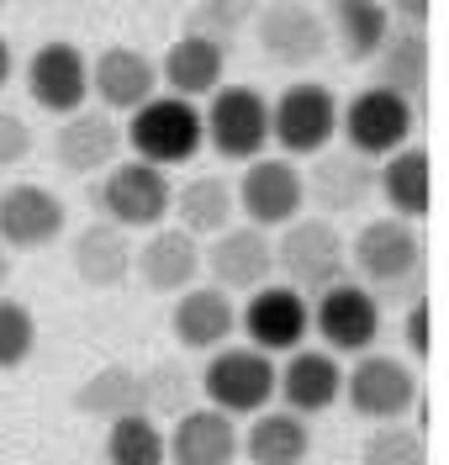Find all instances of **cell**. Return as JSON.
Returning a JSON list of instances; mask_svg holds the SVG:
<instances>
[{
	"mask_svg": "<svg viewBox=\"0 0 449 465\" xmlns=\"http://www.w3.org/2000/svg\"><path fill=\"white\" fill-rule=\"evenodd\" d=\"M349 264H355V281L376 307L386 302H418L423 296V232L413 223H396V217H370L349 243Z\"/></svg>",
	"mask_w": 449,
	"mask_h": 465,
	"instance_id": "obj_1",
	"label": "cell"
},
{
	"mask_svg": "<svg viewBox=\"0 0 449 465\" xmlns=\"http://www.w3.org/2000/svg\"><path fill=\"white\" fill-rule=\"evenodd\" d=\"M122 143L132 148V159H143L153 170L190 164V159L201 153V143H207V133H201V106H190V101L159 90L153 101H143L138 112L127 116Z\"/></svg>",
	"mask_w": 449,
	"mask_h": 465,
	"instance_id": "obj_2",
	"label": "cell"
},
{
	"mask_svg": "<svg viewBox=\"0 0 449 465\" xmlns=\"http://www.w3.org/2000/svg\"><path fill=\"white\" fill-rule=\"evenodd\" d=\"M275 270L286 275L280 286L301 291V296H317V291L349 281V243L338 238L328 217H307L301 212L297 223H286L280 238H275Z\"/></svg>",
	"mask_w": 449,
	"mask_h": 465,
	"instance_id": "obj_3",
	"label": "cell"
},
{
	"mask_svg": "<svg viewBox=\"0 0 449 465\" xmlns=\"http://www.w3.org/2000/svg\"><path fill=\"white\" fill-rule=\"evenodd\" d=\"M196 386H201L207 407L228 412L239 423V418H254L275 402V360L249 344H222L217 354H207Z\"/></svg>",
	"mask_w": 449,
	"mask_h": 465,
	"instance_id": "obj_4",
	"label": "cell"
},
{
	"mask_svg": "<svg viewBox=\"0 0 449 465\" xmlns=\"http://www.w3.org/2000/svg\"><path fill=\"white\" fill-rule=\"evenodd\" d=\"M333 133H338V101L328 85L301 80L269 101V143H280V159H317L323 148H333Z\"/></svg>",
	"mask_w": 449,
	"mask_h": 465,
	"instance_id": "obj_5",
	"label": "cell"
},
{
	"mask_svg": "<svg viewBox=\"0 0 449 465\" xmlns=\"http://www.w3.org/2000/svg\"><path fill=\"white\" fill-rule=\"evenodd\" d=\"M170 174L143 164V159H117L112 170L101 174V185H95V206H101V223H117L122 232L132 228H164V217H170Z\"/></svg>",
	"mask_w": 449,
	"mask_h": 465,
	"instance_id": "obj_6",
	"label": "cell"
},
{
	"mask_svg": "<svg viewBox=\"0 0 449 465\" xmlns=\"http://www.w3.org/2000/svg\"><path fill=\"white\" fill-rule=\"evenodd\" d=\"M201 133L207 143L233 159V164H254L269 148V95H259L254 85H222L207 95L201 112Z\"/></svg>",
	"mask_w": 449,
	"mask_h": 465,
	"instance_id": "obj_7",
	"label": "cell"
},
{
	"mask_svg": "<svg viewBox=\"0 0 449 465\" xmlns=\"http://www.w3.org/2000/svg\"><path fill=\"white\" fill-rule=\"evenodd\" d=\"M413 122H418V106H407L402 95H391V90H381V85L359 90L349 106H338L344 148L359 153V159H370V164H381L386 153L413 143Z\"/></svg>",
	"mask_w": 449,
	"mask_h": 465,
	"instance_id": "obj_8",
	"label": "cell"
},
{
	"mask_svg": "<svg viewBox=\"0 0 449 465\" xmlns=\"http://www.w3.org/2000/svg\"><path fill=\"white\" fill-rule=\"evenodd\" d=\"M344 402L370 423H402L418 407V376H413L407 360L370 349L344 371Z\"/></svg>",
	"mask_w": 449,
	"mask_h": 465,
	"instance_id": "obj_9",
	"label": "cell"
},
{
	"mask_svg": "<svg viewBox=\"0 0 449 465\" xmlns=\"http://www.w3.org/2000/svg\"><path fill=\"white\" fill-rule=\"evenodd\" d=\"M233 202H239L243 223L249 228H286L307 212V185H301V170L280 153H265L254 164H243L239 185H233Z\"/></svg>",
	"mask_w": 449,
	"mask_h": 465,
	"instance_id": "obj_10",
	"label": "cell"
},
{
	"mask_svg": "<svg viewBox=\"0 0 449 465\" xmlns=\"http://www.w3.org/2000/svg\"><path fill=\"white\" fill-rule=\"evenodd\" d=\"M307 307H312V333L323 339L317 349H328V354H370V344L381 339V307L359 281H338V286L317 291Z\"/></svg>",
	"mask_w": 449,
	"mask_h": 465,
	"instance_id": "obj_11",
	"label": "cell"
},
{
	"mask_svg": "<svg viewBox=\"0 0 449 465\" xmlns=\"http://www.w3.org/2000/svg\"><path fill=\"white\" fill-rule=\"evenodd\" d=\"M254 37L265 48L269 64L307 69L328 54V22L307 5V0H269L254 11Z\"/></svg>",
	"mask_w": 449,
	"mask_h": 465,
	"instance_id": "obj_12",
	"label": "cell"
},
{
	"mask_svg": "<svg viewBox=\"0 0 449 465\" xmlns=\"http://www.w3.org/2000/svg\"><path fill=\"white\" fill-rule=\"evenodd\" d=\"M243 333H249V349H259V354H291L312 339V307H307V296L291 286H259L249 302H243Z\"/></svg>",
	"mask_w": 449,
	"mask_h": 465,
	"instance_id": "obj_13",
	"label": "cell"
},
{
	"mask_svg": "<svg viewBox=\"0 0 449 465\" xmlns=\"http://www.w3.org/2000/svg\"><path fill=\"white\" fill-rule=\"evenodd\" d=\"M201 264L211 270V286L228 296H254L259 286H269L275 275V238L249 223H233L228 232L211 238V249H201Z\"/></svg>",
	"mask_w": 449,
	"mask_h": 465,
	"instance_id": "obj_14",
	"label": "cell"
},
{
	"mask_svg": "<svg viewBox=\"0 0 449 465\" xmlns=\"http://www.w3.org/2000/svg\"><path fill=\"white\" fill-rule=\"evenodd\" d=\"M63 223H69V212H63V202L48 185L16 180V185L0 191V243L11 254L16 249H48V243H59Z\"/></svg>",
	"mask_w": 449,
	"mask_h": 465,
	"instance_id": "obj_15",
	"label": "cell"
},
{
	"mask_svg": "<svg viewBox=\"0 0 449 465\" xmlns=\"http://www.w3.org/2000/svg\"><path fill=\"white\" fill-rule=\"evenodd\" d=\"M90 95L101 101V112H138L143 101L159 95V64H153L143 48H127V43H112L90 58Z\"/></svg>",
	"mask_w": 449,
	"mask_h": 465,
	"instance_id": "obj_16",
	"label": "cell"
},
{
	"mask_svg": "<svg viewBox=\"0 0 449 465\" xmlns=\"http://www.w3.org/2000/svg\"><path fill=\"white\" fill-rule=\"evenodd\" d=\"M275 397L286 402V412H297V418L328 412L344 397V365H338V354L312 349V344L291 349L286 365H275Z\"/></svg>",
	"mask_w": 449,
	"mask_h": 465,
	"instance_id": "obj_17",
	"label": "cell"
},
{
	"mask_svg": "<svg viewBox=\"0 0 449 465\" xmlns=\"http://www.w3.org/2000/svg\"><path fill=\"white\" fill-rule=\"evenodd\" d=\"M22 74H27V95L54 116L80 112L90 101V58L74 43H43Z\"/></svg>",
	"mask_w": 449,
	"mask_h": 465,
	"instance_id": "obj_18",
	"label": "cell"
},
{
	"mask_svg": "<svg viewBox=\"0 0 449 465\" xmlns=\"http://www.w3.org/2000/svg\"><path fill=\"white\" fill-rule=\"evenodd\" d=\"M132 270L149 291L180 296V291L201 286V243L180 228H153L143 243H132Z\"/></svg>",
	"mask_w": 449,
	"mask_h": 465,
	"instance_id": "obj_19",
	"label": "cell"
},
{
	"mask_svg": "<svg viewBox=\"0 0 449 465\" xmlns=\"http://www.w3.org/2000/svg\"><path fill=\"white\" fill-rule=\"evenodd\" d=\"M222 74H228V48H222L217 37L190 32V27L170 43L164 69H159L164 95H180V101H190V106H201L211 90H222Z\"/></svg>",
	"mask_w": 449,
	"mask_h": 465,
	"instance_id": "obj_20",
	"label": "cell"
},
{
	"mask_svg": "<svg viewBox=\"0 0 449 465\" xmlns=\"http://www.w3.org/2000/svg\"><path fill=\"white\" fill-rule=\"evenodd\" d=\"M301 185H307V202H317V212H328L333 223V212H359L376 196V164L349 148H323L312 170L301 174Z\"/></svg>",
	"mask_w": 449,
	"mask_h": 465,
	"instance_id": "obj_21",
	"label": "cell"
},
{
	"mask_svg": "<svg viewBox=\"0 0 449 465\" xmlns=\"http://www.w3.org/2000/svg\"><path fill=\"white\" fill-rule=\"evenodd\" d=\"M54 153L69 174H106L122 153V127L112 112L101 106H80V112L59 116V138H54Z\"/></svg>",
	"mask_w": 449,
	"mask_h": 465,
	"instance_id": "obj_22",
	"label": "cell"
},
{
	"mask_svg": "<svg viewBox=\"0 0 449 465\" xmlns=\"http://www.w3.org/2000/svg\"><path fill=\"white\" fill-rule=\"evenodd\" d=\"M170 465H239V423L217 407H190L164 434Z\"/></svg>",
	"mask_w": 449,
	"mask_h": 465,
	"instance_id": "obj_23",
	"label": "cell"
},
{
	"mask_svg": "<svg viewBox=\"0 0 449 465\" xmlns=\"http://www.w3.org/2000/svg\"><path fill=\"white\" fill-rule=\"evenodd\" d=\"M175 328L180 349H190V354H217L222 344H233V333H239V307H233V296L217 286H190L175 296Z\"/></svg>",
	"mask_w": 449,
	"mask_h": 465,
	"instance_id": "obj_24",
	"label": "cell"
},
{
	"mask_svg": "<svg viewBox=\"0 0 449 465\" xmlns=\"http://www.w3.org/2000/svg\"><path fill=\"white\" fill-rule=\"evenodd\" d=\"M170 217H175V228L190 232L196 243H201V238H217V232H228L233 228V217H239L233 180H228V174H190L185 185L170 191Z\"/></svg>",
	"mask_w": 449,
	"mask_h": 465,
	"instance_id": "obj_25",
	"label": "cell"
},
{
	"mask_svg": "<svg viewBox=\"0 0 449 465\" xmlns=\"http://www.w3.org/2000/svg\"><path fill=\"white\" fill-rule=\"evenodd\" d=\"M428 170H434V164H428V148L423 143L396 148V153H386V159L376 164V191L386 196L396 223H413V228H418L423 217H428V202H434Z\"/></svg>",
	"mask_w": 449,
	"mask_h": 465,
	"instance_id": "obj_26",
	"label": "cell"
},
{
	"mask_svg": "<svg viewBox=\"0 0 449 465\" xmlns=\"http://www.w3.org/2000/svg\"><path fill=\"white\" fill-rule=\"evenodd\" d=\"M239 455H249V465H307L312 429H307V418L286 412V407H265L249 418V434H239Z\"/></svg>",
	"mask_w": 449,
	"mask_h": 465,
	"instance_id": "obj_27",
	"label": "cell"
},
{
	"mask_svg": "<svg viewBox=\"0 0 449 465\" xmlns=\"http://www.w3.org/2000/svg\"><path fill=\"white\" fill-rule=\"evenodd\" d=\"M69 270L95 291L122 286V281L132 275V238H127L117 223H90V228H80L74 243H69Z\"/></svg>",
	"mask_w": 449,
	"mask_h": 465,
	"instance_id": "obj_28",
	"label": "cell"
},
{
	"mask_svg": "<svg viewBox=\"0 0 449 465\" xmlns=\"http://www.w3.org/2000/svg\"><path fill=\"white\" fill-rule=\"evenodd\" d=\"M370 64H376V85L381 90L402 95L407 106H418L423 101V90H428V69H434L423 27H391V37L381 43V54L370 58Z\"/></svg>",
	"mask_w": 449,
	"mask_h": 465,
	"instance_id": "obj_29",
	"label": "cell"
},
{
	"mask_svg": "<svg viewBox=\"0 0 449 465\" xmlns=\"http://www.w3.org/2000/svg\"><path fill=\"white\" fill-rule=\"evenodd\" d=\"M328 37L338 43V54L349 64H370L381 54V43L391 37V11L386 0H328Z\"/></svg>",
	"mask_w": 449,
	"mask_h": 465,
	"instance_id": "obj_30",
	"label": "cell"
},
{
	"mask_svg": "<svg viewBox=\"0 0 449 465\" xmlns=\"http://www.w3.org/2000/svg\"><path fill=\"white\" fill-rule=\"evenodd\" d=\"M74 412H85L95 423H117V418H132V412H143V381L132 365H101V371H90L80 381V391H74Z\"/></svg>",
	"mask_w": 449,
	"mask_h": 465,
	"instance_id": "obj_31",
	"label": "cell"
},
{
	"mask_svg": "<svg viewBox=\"0 0 449 465\" xmlns=\"http://www.w3.org/2000/svg\"><path fill=\"white\" fill-rule=\"evenodd\" d=\"M138 381H143V412L153 423H175L190 407H201V386L185 360H159L149 371H138Z\"/></svg>",
	"mask_w": 449,
	"mask_h": 465,
	"instance_id": "obj_32",
	"label": "cell"
},
{
	"mask_svg": "<svg viewBox=\"0 0 449 465\" xmlns=\"http://www.w3.org/2000/svg\"><path fill=\"white\" fill-rule=\"evenodd\" d=\"M101 455H106V465H170L164 460V429L153 423L149 412H132V418L106 423Z\"/></svg>",
	"mask_w": 449,
	"mask_h": 465,
	"instance_id": "obj_33",
	"label": "cell"
},
{
	"mask_svg": "<svg viewBox=\"0 0 449 465\" xmlns=\"http://www.w3.org/2000/svg\"><path fill=\"white\" fill-rule=\"evenodd\" d=\"M359 465H428L418 423H376L359 444Z\"/></svg>",
	"mask_w": 449,
	"mask_h": 465,
	"instance_id": "obj_34",
	"label": "cell"
},
{
	"mask_svg": "<svg viewBox=\"0 0 449 465\" xmlns=\"http://www.w3.org/2000/svg\"><path fill=\"white\" fill-rule=\"evenodd\" d=\"M32 349H37V318H32L22 302L0 296V371L27 365Z\"/></svg>",
	"mask_w": 449,
	"mask_h": 465,
	"instance_id": "obj_35",
	"label": "cell"
},
{
	"mask_svg": "<svg viewBox=\"0 0 449 465\" xmlns=\"http://www.w3.org/2000/svg\"><path fill=\"white\" fill-rule=\"evenodd\" d=\"M254 11H259V0H196L190 32H207L217 43H228L243 22H254Z\"/></svg>",
	"mask_w": 449,
	"mask_h": 465,
	"instance_id": "obj_36",
	"label": "cell"
},
{
	"mask_svg": "<svg viewBox=\"0 0 449 465\" xmlns=\"http://www.w3.org/2000/svg\"><path fill=\"white\" fill-rule=\"evenodd\" d=\"M32 159V127L16 112H0V170H22Z\"/></svg>",
	"mask_w": 449,
	"mask_h": 465,
	"instance_id": "obj_37",
	"label": "cell"
},
{
	"mask_svg": "<svg viewBox=\"0 0 449 465\" xmlns=\"http://www.w3.org/2000/svg\"><path fill=\"white\" fill-rule=\"evenodd\" d=\"M402 339L413 349V360H428V302L423 296L407 307V318H402Z\"/></svg>",
	"mask_w": 449,
	"mask_h": 465,
	"instance_id": "obj_38",
	"label": "cell"
},
{
	"mask_svg": "<svg viewBox=\"0 0 449 465\" xmlns=\"http://www.w3.org/2000/svg\"><path fill=\"white\" fill-rule=\"evenodd\" d=\"M428 5L434 0H391L386 11H391V22H402V27H423L428 22Z\"/></svg>",
	"mask_w": 449,
	"mask_h": 465,
	"instance_id": "obj_39",
	"label": "cell"
},
{
	"mask_svg": "<svg viewBox=\"0 0 449 465\" xmlns=\"http://www.w3.org/2000/svg\"><path fill=\"white\" fill-rule=\"evenodd\" d=\"M11 74H16V54H11V43L0 37V90L11 85Z\"/></svg>",
	"mask_w": 449,
	"mask_h": 465,
	"instance_id": "obj_40",
	"label": "cell"
},
{
	"mask_svg": "<svg viewBox=\"0 0 449 465\" xmlns=\"http://www.w3.org/2000/svg\"><path fill=\"white\" fill-rule=\"evenodd\" d=\"M5 286H11V249L0 243V296H5Z\"/></svg>",
	"mask_w": 449,
	"mask_h": 465,
	"instance_id": "obj_41",
	"label": "cell"
},
{
	"mask_svg": "<svg viewBox=\"0 0 449 465\" xmlns=\"http://www.w3.org/2000/svg\"><path fill=\"white\" fill-rule=\"evenodd\" d=\"M0 5H5V0H0Z\"/></svg>",
	"mask_w": 449,
	"mask_h": 465,
	"instance_id": "obj_42",
	"label": "cell"
}]
</instances>
